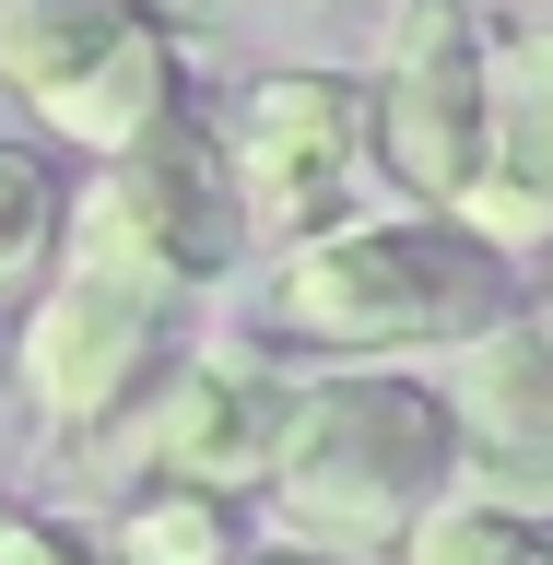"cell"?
<instances>
[{
    "label": "cell",
    "instance_id": "obj_1",
    "mask_svg": "<svg viewBox=\"0 0 553 565\" xmlns=\"http://www.w3.org/2000/svg\"><path fill=\"white\" fill-rule=\"evenodd\" d=\"M448 459H459V424L436 388H413V377L307 388V401H283V448H272L283 530L307 554H365L389 530H424Z\"/></svg>",
    "mask_w": 553,
    "mask_h": 565
},
{
    "label": "cell",
    "instance_id": "obj_2",
    "mask_svg": "<svg viewBox=\"0 0 553 565\" xmlns=\"http://www.w3.org/2000/svg\"><path fill=\"white\" fill-rule=\"evenodd\" d=\"M507 271L459 224H342L307 236L295 271L272 282V330L283 342H448L483 330Z\"/></svg>",
    "mask_w": 553,
    "mask_h": 565
},
{
    "label": "cell",
    "instance_id": "obj_3",
    "mask_svg": "<svg viewBox=\"0 0 553 565\" xmlns=\"http://www.w3.org/2000/svg\"><path fill=\"white\" fill-rule=\"evenodd\" d=\"M236 236H247L236 177L212 166V141L166 106L141 141H118L106 189L83 201V224H71V259H95V271H130V282H166V295H189V282H212L224 259H236Z\"/></svg>",
    "mask_w": 553,
    "mask_h": 565
},
{
    "label": "cell",
    "instance_id": "obj_4",
    "mask_svg": "<svg viewBox=\"0 0 553 565\" xmlns=\"http://www.w3.org/2000/svg\"><path fill=\"white\" fill-rule=\"evenodd\" d=\"M0 83L35 95L71 141H141L166 118L177 71H166V24L141 0H0Z\"/></svg>",
    "mask_w": 553,
    "mask_h": 565
},
{
    "label": "cell",
    "instance_id": "obj_5",
    "mask_svg": "<svg viewBox=\"0 0 553 565\" xmlns=\"http://www.w3.org/2000/svg\"><path fill=\"white\" fill-rule=\"evenodd\" d=\"M353 177H365V95L330 71H272L247 83L236 118V212L259 236H342Z\"/></svg>",
    "mask_w": 553,
    "mask_h": 565
},
{
    "label": "cell",
    "instance_id": "obj_6",
    "mask_svg": "<svg viewBox=\"0 0 553 565\" xmlns=\"http://www.w3.org/2000/svg\"><path fill=\"white\" fill-rule=\"evenodd\" d=\"M166 318H177L166 282H130V271L71 259V282L35 307V342H24V377H35V401H47V424H83V436H106V424L130 413V388L153 377Z\"/></svg>",
    "mask_w": 553,
    "mask_h": 565
},
{
    "label": "cell",
    "instance_id": "obj_7",
    "mask_svg": "<svg viewBox=\"0 0 553 565\" xmlns=\"http://www.w3.org/2000/svg\"><path fill=\"white\" fill-rule=\"evenodd\" d=\"M377 130H389V166L424 201H471V177H483V35H471L459 0H413L401 12Z\"/></svg>",
    "mask_w": 553,
    "mask_h": 565
},
{
    "label": "cell",
    "instance_id": "obj_8",
    "mask_svg": "<svg viewBox=\"0 0 553 565\" xmlns=\"http://www.w3.org/2000/svg\"><path fill=\"white\" fill-rule=\"evenodd\" d=\"M272 448H283V401L272 377H247L236 353H201V365H177L141 413H118L106 459H130V471H166L189 494H236V483H272Z\"/></svg>",
    "mask_w": 553,
    "mask_h": 565
},
{
    "label": "cell",
    "instance_id": "obj_9",
    "mask_svg": "<svg viewBox=\"0 0 553 565\" xmlns=\"http://www.w3.org/2000/svg\"><path fill=\"white\" fill-rule=\"evenodd\" d=\"M448 424L507 507H553V330H483L448 377Z\"/></svg>",
    "mask_w": 553,
    "mask_h": 565
},
{
    "label": "cell",
    "instance_id": "obj_10",
    "mask_svg": "<svg viewBox=\"0 0 553 565\" xmlns=\"http://www.w3.org/2000/svg\"><path fill=\"white\" fill-rule=\"evenodd\" d=\"M459 212H483L494 236L553 224V12H530L483 47V177Z\"/></svg>",
    "mask_w": 553,
    "mask_h": 565
},
{
    "label": "cell",
    "instance_id": "obj_11",
    "mask_svg": "<svg viewBox=\"0 0 553 565\" xmlns=\"http://www.w3.org/2000/svg\"><path fill=\"white\" fill-rule=\"evenodd\" d=\"M106 554L118 565H224V507L189 494V483H166V494H141V507H118Z\"/></svg>",
    "mask_w": 553,
    "mask_h": 565
},
{
    "label": "cell",
    "instance_id": "obj_12",
    "mask_svg": "<svg viewBox=\"0 0 553 565\" xmlns=\"http://www.w3.org/2000/svg\"><path fill=\"white\" fill-rule=\"evenodd\" d=\"M413 565H553L519 507H436L413 530Z\"/></svg>",
    "mask_w": 553,
    "mask_h": 565
},
{
    "label": "cell",
    "instance_id": "obj_13",
    "mask_svg": "<svg viewBox=\"0 0 553 565\" xmlns=\"http://www.w3.org/2000/svg\"><path fill=\"white\" fill-rule=\"evenodd\" d=\"M47 224H60V189H47V166L0 141V295H12V282L47 259Z\"/></svg>",
    "mask_w": 553,
    "mask_h": 565
},
{
    "label": "cell",
    "instance_id": "obj_14",
    "mask_svg": "<svg viewBox=\"0 0 553 565\" xmlns=\"http://www.w3.org/2000/svg\"><path fill=\"white\" fill-rule=\"evenodd\" d=\"M0 565H83V554H71L60 530H35L24 507H0Z\"/></svg>",
    "mask_w": 553,
    "mask_h": 565
},
{
    "label": "cell",
    "instance_id": "obj_15",
    "mask_svg": "<svg viewBox=\"0 0 553 565\" xmlns=\"http://www.w3.org/2000/svg\"><path fill=\"white\" fill-rule=\"evenodd\" d=\"M259 565H330V554H307V542H283V554H259Z\"/></svg>",
    "mask_w": 553,
    "mask_h": 565
},
{
    "label": "cell",
    "instance_id": "obj_16",
    "mask_svg": "<svg viewBox=\"0 0 553 565\" xmlns=\"http://www.w3.org/2000/svg\"><path fill=\"white\" fill-rule=\"evenodd\" d=\"M166 12H224V0H166Z\"/></svg>",
    "mask_w": 553,
    "mask_h": 565
}]
</instances>
